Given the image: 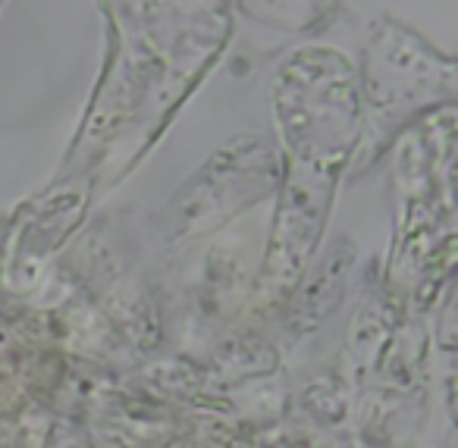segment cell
<instances>
[{
  "instance_id": "1",
  "label": "cell",
  "mask_w": 458,
  "mask_h": 448,
  "mask_svg": "<svg viewBox=\"0 0 458 448\" xmlns=\"http://www.w3.org/2000/svg\"><path fill=\"white\" fill-rule=\"evenodd\" d=\"M245 16L264 26L286 29V32H308L318 29L336 13L339 0H239Z\"/></svg>"
}]
</instances>
